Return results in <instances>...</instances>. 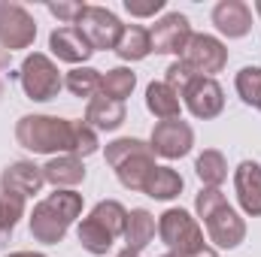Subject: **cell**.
<instances>
[{
	"label": "cell",
	"mask_w": 261,
	"mask_h": 257,
	"mask_svg": "<svg viewBox=\"0 0 261 257\" xmlns=\"http://www.w3.org/2000/svg\"><path fill=\"white\" fill-rule=\"evenodd\" d=\"M15 139L21 148L34 154H73L88 157L100 148L97 130H91L85 121H70L55 115H24L15 124Z\"/></svg>",
	"instance_id": "1"
},
{
	"label": "cell",
	"mask_w": 261,
	"mask_h": 257,
	"mask_svg": "<svg viewBox=\"0 0 261 257\" xmlns=\"http://www.w3.org/2000/svg\"><path fill=\"white\" fill-rule=\"evenodd\" d=\"M82 215V194L76 191H55L40 200L31 212V236L43 245L64 242L70 224Z\"/></svg>",
	"instance_id": "2"
},
{
	"label": "cell",
	"mask_w": 261,
	"mask_h": 257,
	"mask_svg": "<svg viewBox=\"0 0 261 257\" xmlns=\"http://www.w3.org/2000/svg\"><path fill=\"white\" fill-rule=\"evenodd\" d=\"M195 209L203 218V224H206V236H210L213 245L231 251L246 239V221L228 206L225 194L219 188H203L195 197Z\"/></svg>",
	"instance_id": "3"
},
{
	"label": "cell",
	"mask_w": 261,
	"mask_h": 257,
	"mask_svg": "<svg viewBox=\"0 0 261 257\" xmlns=\"http://www.w3.org/2000/svg\"><path fill=\"white\" fill-rule=\"evenodd\" d=\"M107 164L116 170V179L122 182V188L140 194H143L149 176L158 167L152 145L137 139V136H122V139L107 142Z\"/></svg>",
	"instance_id": "4"
},
{
	"label": "cell",
	"mask_w": 261,
	"mask_h": 257,
	"mask_svg": "<svg viewBox=\"0 0 261 257\" xmlns=\"http://www.w3.org/2000/svg\"><path fill=\"white\" fill-rule=\"evenodd\" d=\"M158 236L176 257H192L203 248V230L186 209H167L158 218Z\"/></svg>",
	"instance_id": "5"
},
{
	"label": "cell",
	"mask_w": 261,
	"mask_h": 257,
	"mask_svg": "<svg viewBox=\"0 0 261 257\" xmlns=\"http://www.w3.org/2000/svg\"><path fill=\"white\" fill-rule=\"evenodd\" d=\"M18 79H21V91L28 100L34 103H46V100H55L58 91H61V73L55 61L43 52H34L21 61V70H18Z\"/></svg>",
	"instance_id": "6"
},
{
	"label": "cell",
	"mask_w": 261,
	"mask_h": 257,
	"mask_svg": "<svg viewBox=\"0 0 261 257\" xmlns=\"http://www.w3.org/2000/svg\"><path fill=\"white\" fill-rule=\"evenodd\" d=\"M85 40H88V46L97 52V49H103V52H116V46H119V40H122V30H125V24L119 21V15L116 12H110L107 6H85L82 9V15H79V21L73 24Z\"/></svg>",
	"instance_id": "7"
},
{
	"label": "cell",
	"mask_w": 261,
	"mask_h": 257,
	"mask_svg": "<svg viewBox=\"0 0 261 257\" xmlns=\"http://www.w3.org/2000/svg\"><path fill=\"white\" fill-rule=\"evenodd\" d=\"M37 40V21L21 3H0V49L18 52L34 46Z\"/></svg>",
	"instance_id": "8"
},
{
	"label": "cell",
	"mask_w": 261,
	"mask_h": 257,
	"mask_svg": "<svg viewBox=\"0 0 261 257\" xmlns=\"http://www.w3.org/2000/svg\"><path fill=\"white\" fill-rule=\"evenodd\" d=\"M179 58L192 67L197 76L213 79V73H222L225 64H228V49H225L222 40H216L210 34H192V40H189V46Z\"/></svg>",
	"instance_id": "9"
},
{
	"label": "cell",
	"mask_w": 261,
	"mask_h": 257,
	"mask_svg": "<svg viewBox=\"0 0 261 257\" xmlns=\"http://www.w3.org/2000/svg\"><path fill=\"white\" fill-rule=\"evenodd\" d=\"M149 37L155 55H182L192 40V24L182 12H167L149 27Z\"/></svg>",
	"instance_id": "10"
},
{
	"label": "cell",
	"mask_w": 261,
	"mask_h": 257,
	"mask_svg": "<svg viewBox=\"0 0 261 257\" xmlns=\"http://www.w3.org/2000/svg\"><path fill=\"white\" fill-rule=\"evenodd\" d=\"M152 151L167 157V160H179L192 151L195 145V130L189 127V121L182 118H170V121H158L152 130V139H149Z\"/></svg>",
	"instance_id": "11"
},
{
	"label": "cell",
	"mask_w": 261,
	"mask_h": 257,
	"mask_svg": "<svg viewBox=\"0 0 261 257\" xmlns=\"http://www.w3.org/2000/svg\"><path fill=\"white\" fill-rule=\"evenodd\" d=\"M182 100H186L189 112H192L195 118H203V121L219 118L222 109H225V91H222V85H219L216 79H210V76H197L195 82L182 91Z\"/></svg>",
	"instance_id": "12"
},
{
	"label": "cell",
	"mask_w": 261,
	"mask_h": 257,
	"mask_svg": "<svg viewBox=\"0 0 261 257\" xmlns=\"http://www.w3.org/2000/svg\"><path fill=\"white\" fill-rule=\"evenodd\" d=\"M213 24L222 37L240 40L252 30V9L243 0H222L213 6Z\"/></svg>",
	"instance_id": "13"
},
{
	"label": "cell",
	"mask_w": 261,
	"mask_h": 257,
	"mask_svg": "<svg viewBox=\"0 0 261 257\" xmlns=\"http://www.w3.org/2000/svg\"><path fill=\"white\" fill-rule=\"evenodd\" d=\"M234 191L240 200V209L252 218L261 215V164L255 160H243L234 170Z\"/></svg>",
	"instance_id": "14"
},
{
	"label": "cell",
	"mask_w": 261,
	"mask_h": 257,
	"mask_svg": "<svg viewBox=\"0 0 261 257\" xmlns=\"http://www.w3.org/2000/svg\"><path fill=\"white\" fill-rule=\"evenodd\" d=\"M43 185H46L43 167H37L34 160H15V164H9L0 173V188L3 191H12V194H21V197L40 194Z\"/></svg>",
	"instance_id": "15"
},
{
	"label": "cell",
	"mask_w": 261,
	"mask_h": 257,
	"mask_svg": "<svg viewBox=\"0 0 261 257\" xmlns=\"http://www.w3.org/2000/svg\"><path fill=\"white\" fill-rule=\"evenodd\" d=\"M49 49L58 61H67V64H85L94 49L88 46V40L76 30V27H58L49 34Z\"/></svg>",
	"instance_id": "16"
},
{
	"label": "cell",
	"mask_w": 261,
	"mask_h": 257,
	"mask_svg": "<svg viewBox=\"0 0 261 257\" xmlns=\"http://www.w3.org/2000/svg\"><path fill=\"white\" fill-rule=\"evenodd\" d=\"M128 118V109L125 103L119 100H110L103 94H97L94 100H88L85 106V124L91 130H119Z\"/></svg>",
	"instance_id": "17"
},
{
	"label": "cell",
	"mask_w": 261,
	"mask_h": 257,
	"mask_svg": "<svg viewBox=\"0 0 261 257\" xmlns=\"http://www.w3.org/2000/svg\"><path fill=\"white\" fill-rule=\"evenodd\" d=\"M43 179H46L49 185H55V191H70V188H76L79 182H85L82 157H73V154L49 157V164L43 167Z\"/></svg>",
	"instance_id": "18"
},
{
	"label": "cell",
	"mask_w": 261,
	"mask_h": 257,
	"mask_svg": "<svg viewBox=\"0 0 261 257\" xmlns=\"http://www.w3.org/2000/svg\"><path fill=\"white\" fill-rule=\"evenodd\" d=\"M146 109H149L155 118L170 121V118H179L182 103H179V94H176L167 82H152V85L146 88Z\"/></svg>",
	"instance_id": "19"
},
{
	"label": "cell",
	"mask_w": 261,
	"mask_h": 257,
	"mask_svg": "<svg viewBox=\"0 0 261 257\" xmlns=\"http://www.w3.org/2000/svg\"><path fill=\"white\" fill-rule=\"evenodd\" d=\"M155 239V218L149 209H130L128 212V224H125V242L130 251H143L149 242Z\"/></svg>",
	"instance_id": "20"
},
{
	"label": "cell",
	"mask_w": 261,
	"mask_h": 257,
	"mask_svg": "<svg viewBox=\"0 0 261 257\" xmlns=\"http://www.w3.org/2000/svg\"><path fill=\"white\" fill-rule=\"evenodd\" d=\"M116 55L122 61H143V58H149L152 55V37H149V30L140 27V24H125L122 40L116 46Z\"/></svg>",
	"instance_id": "21"
},
{
	"label": "cell",
	"mask_w": 261,
	"mask_h": 257,
	"mask_svg": "<svg viewBox=\"0 0 261 257\" xmlns=\"http://www.w3.org/2000/svg\"><path fill=\"white\" fill-rule=\"evenodd\" d=\"M182 188H186V182H182V176H179L176 170H170V167H155V173L149 176L143 194L152 197V200H173V197L182 194Z\"/></svg>",
	"instance_id": "22"
},
{
	"label": "cell",
	"mask_w": 261,
	"mask_h": 257,
	"mask_svg": "<svg viewBox=\"0 0 261 257\" xmlns=\"http://www.w3.org/2000/svg\"><path fill=\"white\" fill-rule=\"evenodd\" d=\"M195 173H197V179L203 182V188H219V185L228 179V160H225V154H222V151L206 148V151H200V154H197Z\"/></svg>",
	"instance_id": "23"
},
{
	"label": "cell",
	"mask_w": 261,
	"mask_h": 257,
	"mask_svg": "<svg viewBox=\"0 0 261 257\" xmlns=\"http://www.w3.org/2000/svg\"><path fill=\"white\" fill-rule=\"evenodd\" d=\"M76 236H79V245L88 251V254H94V257H100V254H107L110 248H113V242H116V236L103 227V224H97L91 215L79 224V230H76Z\"/></svg>",
	"instance_id": "24"
},
{
	"label": "cell",
	"mask_w": 261,
	"mask_h": 257,
	"mask_svg": "<svg viewBox=\"0 0 261 257\" xmlns=\"http://www.w3.org/2000/svg\"><path fill=\"white\" fill-rule=\"evenodd\" d=\"M134 85H137V76L128 67H113V70H107L100 76V94L110 97V100H119V103H125L130 97Z\"/></svg>",
	"instance_id": "25"
},
{
	"label": "cell",
	"mask_w": 261,
	"mask_h": 257,
	"mask_svg": "<svg viewBox=\"0 0 261 257\" xmlns=\"http://www.w3.org/2000/svg\"><path fill=\"white\" fill-rule=\"evenodd\" d=\"M91 218L97 224H103L116 239L125 236V224H128V209L119 203V200H100L94 209H91Z\"/></svg>",
	"instance_id": "26"
},
{
	"label": "cell",
	"mask_w": 261,
	"mask_h": 257,
	"mask_svg": "<svg viewBox=\"0 0 261 257\" xmlns=\"http://www.w3.org/2000/svg\"><path fill=\"white\" fill-rule=\"evenodd\" d=\"M21 215H24V197L0 188V245L12 236V230L21 221Z\"/></svg>",
	"instance_id": "27"
},
{
	"label": "cell",
	"mask_w": 261,
	"mask_h": 257,
	"mask_svg": "<svg viewBox=\"0 0 261 257\" xmlns=\"http://www.w3.org/2000/svg\"><path fill=\"white\" fill-rule=\"evenodd\" d=\"M100 70H91V67H76V70H70L64 79L67 91L73 94V97H88V100H94L97 97V91H100Z\"/></svg>",
	"instance_id": "28"
},
{
	"label": "cell",
	"mask_w": 261,
	"mask_h": 257,
	"mask_svg": "<svg viewBox=\"0 0 261 257\" xmlns=\"http://www.w3.org/2000/svg\"><path fill=\"white\" fill-rule=\"evenodd\" d=\"M240 100L252 109H261V67H243L234 79Z\"/></svg>",
	"instance_id": "29"
},
{
	"label": "cell",
	"mask_w": 261,
	"mask_h": 257,
	"mask_svg": "<svg viewBox=\"0 0 261 257\" xmlns=\"http://www.w3.org/2000/svg\"><path fill=\"white\" fill-rule=\"evenodd\" d=\"M195 79H197V73H195L189 64H186L182 58H176L173 64L167 67V73H164V82H167V85H170V88H173L179 97H182V91H186V88H189Z\"/></svg>",
	"instance_id": "30"
},
{
	"label": "cell",
	"mask_w": 261,
	"mask_h": 257,
	"mask_svg": "<svg viewBox=\"0 0 261 257\" xmlns=\"http://www.w3.org/2000/svg\"><path fill=\"white\" fill-rule=\"evenodd\" d=\"M82 9H85V3H79V0H64V3H49V12H52L55 18H61V21H64L67 27H73V24L79 21Z\"/></svg>",
	"instance_id": "31"
},
{
	"label": "cell",
	"mask_w": 261,
	"mask_h": 257,
	"mask_svg": "<svg viewBox=\"0 0 261 257\" xmlns=\"http://www.w3.org/2000/svg\"><path fill=\"white\" fill-rule=\"evenodd\" d=\"M125 9L137 18H152L164 9V0H125Z\"/></svg>",
	"instance_id": "32"
},
{
	"label": "cell",
	"mask_w": 261,
	"mask_h": 257,
	"mask_svg": "<svg viewBox=\"0 0 261 257\" xmlns=\"http://www.w3.org/2000/svg\"><path fill=\"white\" fill-rule=\"evenodd\" d=\"M6 257H46V254H40V251H12Z\"/></svg>",
	"instance_id": "33"
},
{
	"label": "cell",
	"mask_w": 261,
	"mask_h": 257,
	"mask_svg": "<svg viewBox=\"0 0 261 257\" xmlns=\"http://www.w3.org/2000/svg\"><path fill=\"white\" fill-rule=\"evenodd\" d=\"M192 257H219V254H216L213 248H206V245H203V248H200V251H195Z\"/></svg>",
	"instance_id": "34"
},
{
	"label": "cell",
	"mask_w": 261,
	"mask_h": 257,
	"mask_svg": "<svg viewBox=\"0 0 261 257\" xmlns=\"http://www.w3.org/2000/svg\"><path fill=\"white\" fill-rule=\"evenodd\" d=\"M116 257H140V254H137V251H130V248H125V251H119Z\"/></svg>",
	"instance_id": "35"
},
{
	"label": "cell",
	"mask_w": 261,
	"mask_h": 257,
	"mask_svg": "<svg viewBox=\"0 0 261 257\" xmlns=\"http://www.w3.org/2000/svg\"><path fill=\"white\" fill-rule=\"evenodd\" d=\"M0 73H3V55H0ZM0 97H3V76H0Z\"/></svg>",
	"instance_id": "36"
},
{
	"label": "cell",
	"mask_w": 261,
	"mask_h": 257,
	"mask_svg": "<svg viewBox=\"0 0 261 257\" xmlns=\"http://www.w3.org/2000/svg\"><path fill=\"white\" fill-rule=\"evenodd\" d=\"M255 12H258V15H261V0H258V3H255Z\"/></svg>",
	"instance_id": "37"
},
{
	"label": "cell",
	"mask_w": 261,
	"mask_h": 257,
	"mask_svg": "<svg viewBox=\"0 0 261 257\" xmlns=\"http://www.w3.org/2000/svg\"><path fill=\"white\" fill-rule=\"evenodd\" d=\"M161 257H176V254H161Z\"/></svg>",
	"instance_id": "38"
}]
</instances>
